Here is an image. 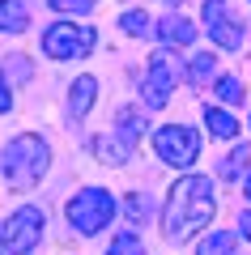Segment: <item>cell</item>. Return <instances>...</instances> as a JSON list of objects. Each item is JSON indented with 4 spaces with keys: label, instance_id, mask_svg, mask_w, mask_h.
Listing matches in <instances>:
<instances>
[{
    "label": "cell",
    "instance_id": "cell-4",
    "mask_svg": "<svg viewBox=\"0 0 251 255\" xmlns=\"http://www.w3.org/2000/svg\"><path fill=\"white\" fill-rule=\"evenodd\" d=\"M153 149H158V157L166 166H192L200 157V136L196 132H192V128H183V124H166L158 132V136H153Z\"/></svg>",
    "mask_w": 251,
    "mask_h": 255
},
{
    "label": "cell",
    "instance_id": "cell-1",
    "mask_svg": "<svg viewBox=\"0 0 251 255\" xmlns=\"http://www.w3.org/2000/svg\"><path fill=\"white\" fill-rule=\"evenodd\" d=\"M217 209V196H213V183L200 179V174H183L179 183L171 187L166 196V213H162V234L171 243H183V238L200 234V230L213 221Z\"/></svg>",
    "mask_w": 251,
    "mask_h": 255
},
{
    "label": "cell",
    "instance_id": "cell-14",
    "mask_svg": "<svg viewBox=\"0 0 251 255\" xmlns=\"http://www.w3.org/2000/svg\"><path fill=\"white\" fill-rule=\"evenodd\" d=\"M213 73H217V55H213V51H200L196 60L188 64V81L196 85V90H205V85H209V77H213Z\"/></svg>",
    "mask_w": 251,
    "mask_h": 255
},
{
    "label": "cell",
    "instance_id": "cell-23",
    "mask_svg": "<svg viewBox=\"0 0 251 255\" xmlns=\"http://www.w3.org/2000/svg\"><path fill=\"white\" fill-rule=\"evenodd\" d=\"M239 234L251 243V209H243V217H239Z\"/></svg>",
    "mask_w": 251,
    "mask_h": 255
},
{
    "label": "cell",
    "instance_id": "cell-21",
    "mask_svg": "<svg viewBox=\"0 0 251 255\" xmlns=\"http://www.w3.org/2000/svg\"><path fill=\"white\" fill-rule=\"evenodd\" d=\"M217 94H222L226 102H243V85H239V77H222V81H217Z\"/></svg>",
    "mask_w": 251,
    "mask_h": 255
},
{
    "label": "cell",
    "instance_id": "cell-12",
    "mask_svg": "<svg viewBox=\"0 0 251 255\" xmlns=\"http://www.w3.org/2000/svg\"><path fill=\"white\" fill-rule=\"evenodd\" d=\"M205 124H209V132H213L217 140H234V136H239V119H234L230 111L209 107V111H205Z\"/></svg>",
    "mask_w": 251,
    "mask_h": 255
},
{
    "label": "cell",
    "instance_id": "cell-22",
    "mask_svg": "<svg viewBox=\"0 0 251 255\" xmlns=\"http://www.w3.org/2000/svg\"><path fill=\"white\" fill-rule=\"evenodd\" d=\"M4 68H9V77H30V64L26 60H9Z\"/></svg>",
    "mask_w": 251,
    "mask_h": 255
},
{
    "label": "cell",
    "instance_id": "cell-11",
    "mask_svg": "<svg viewBox=\"0 0 251 255\" xmlns=\"http://www.w3.org/2000/svg\"><path fill=\"white\" fill-rule=\"evenodd\" d=\"M30 26V13L21 0H0V30H9V34H21Z\"/></svg>",
    "mask_w": 251,
    "mask_h": 255
},
{
    "label": "cell",
    "instance_id": "cell-13",
    "mask_svg": "<svg viewBox=\"0 0 251 255\" xmlns=\"http://www.w3.org/2000/svg\"><path fill=\"white\" fill-rule=\"evenodd\" d=\"M128 149H132V145H128V140L124 136H94V153H98L102 157V162H128Z\"/></svg>",
    "mask_w": 251,
    "mask_h": 255
},
{
    "label": "cell",
    "instance_id": "cell-9",
    "mask_svg": "<svg viewBox=\"0 0 251 255\" xmlns=\"http://www.w3.org/2000/svg\"><path fill=\"white\" fill-rule=\"evenodd\" d=\"M158 38L166 47H192L196 43V26H192L188 17H179V13H171V17L158 21Z\"/></svg>",
    "mask_w": 251,
    "mask_h": 255
},
{
    "label": "cell",
    "instance_id": "cell-2",
    "mask_svg": "<svg viewBox=\"0 0 251 255\" xmlns=\"http://www.w3.org/2000/svg\"><path fill=\"white\" fill-rule=\"evenodd\" d=\"M47 166H51V153H47V140L26 132L17 136L9 149H4V179H9L13 191H34L43 183Z\"/></svg>",
    "mask_w": 251,
    "mask_h": 255
},
{
    "label": "cell",
    "instance_id": "cell-6",
    "mask_svg": "<svg viewBox=\"0 0 251 255\" xmlns=\"http://www.w3.org/2000/svg\"><path fill=\"white\" fill-rule=\"evenodd\" d=\"M175 81H179V64H175V55L171 51H153L149 55V77H145V102H149V107H166Z\"/></svg>",
    "mask_w": 251,
    "mask_h": 255
},
{
    "label": "cell",
    "instance_id": "cell-18",
    "mask_svg": "<svg viewBox=\"0 0 251 255\" xmlns=\"http://www.w3.org/2000/svg\"><path fill=\"white\" fill-rule=\"evenodd\" d=\"M111 255H145V247H141V238H136V234H115Z\"/></svg>",
    "mask_w": 251,
    "mask_h": 255
},
{
    "label": "cell",
    "instance_id": "cell-16",
    "mask_svg": "<svg viewBox=\"0 0 251 255\" xmlns=\"http://www.w3.org/2000/svg\"><path fill=\"white\" fill-rule=\"evenodd\" d=\"M115 128H119V136H124L128 145H136V136L145 132V119H141V111H136V107H124L115 115Z\"/></svg>",
    "mask_w": 251,
    "mask_h": 255
},
{
    "label": "cell",
    "instance_id": "cell-20",
    "mask_svg": "<svg viewBox=\"0 0 251 255\" xmlns=\"http://www.w3.org/2000/svg\"><path fill=\"white\" fill-rule=\"evenodd\" d=\"M55 13H68V17H81V13L94 9V0H47Z\"/></svg>",
    "mask_w": 251,
    "mask_h": 255
},
{
    "label": "cell",
    "instance_id": "cell-10",
    "mask_svg": "<svg viewBox=\"0 0 251 255\" xmlns=\"http://www.w3.org/2000/svg\"><path fill=\"white\" fill-rule=\"evenodd\" d=\"M94 94H98V81H94V77H77V81H72V94H68V111L81 119L94 107Z\"/></svg>",
    "mask_w": 251,
    "mask_h": 255
},
{
    "label": "cell",
    "instance_id": "cell-15",
    "mask_svg": "<svg viewBox=\"0 0 251 255\" xmlns=\"http://www.w3.org/2000/svg\"><path fill=\"white\" fill-rule=\"evenodd\" d=\"M234 251V234L230 230H213V234H205L196 243V255H230Z\"/></svg>",
    "mask_w": 251,
    "mask_h": 255
},
{
    "label": "cell",
    "instance_id": "cell-24",
    "mask_svg": "<svg viewBox=\"0 0 251 255\" xmlns=\"http://www.w3.org/2000/svg\"><path fill=\"white\" fill-rule=\"evenodd\" d=\"M9 107H13V94L4 90V81H0V111H9Z\"/></svg>",
    "mask_w": 251,
    "mask_h": 255
},
{
    "label": "cell",
    "instance_id": "cell-26",
    "mask_svg": "<svg viewBox=\"0 0 251 255\" xmlns=\"http://www.w3.org/2000/svg\"><path fill=\"white\" fill-rule=\"evenodd\" d=\"M166 4H179V0H166Z\"/></svg>",
    "mask_w": 251,
    "mask_h": 255
},
{
    "label": "cell",
    "instance_id": "cell-7",
    "mask_svg": "<svg viewBox=\"0 0 251 255\" xmlns=\"http://www.w3.org/2000/svg\"><path fill=\"white\" fill-rule=\"evenodd\" d=\"M38 238H43V213L38 209H17L9 217V226H4V247H9V255H30L38 247Z\"/></svg>",
    "mask_w": 251,
    "mask_h": 255
},
{
    "label": "cell",
    "instance_id": "cell-3",
    "mask_svg": "<svg viewBox=\"0 0 251 255\" xmlns=\"http://www.w3.org/2000/svg\"><path fill=\"white\" fill-rule=\"evenodd\" d=\"M111 217H115V196L107 187H81L68 200V221L81 234H98Z\"/></svg>",
    "mask_w": 251,
    "mask_h": 255
},
{
    "label": "cell",
    "instance_id": "cell-5",
    "mask_svg": "<svg viewBox=\"0 0 251 255\" xmlns=\"http://www.w3.org/2000/svg\"><path fill=\"white\" fill-rule=\"evenodd\" d=\"M94 38H98V34H94L90 26L55 21V26H47V34H43V51L55 55V60H72V55H90Z\"/></svg>",
    "mask_w": 251,
    "mask_h": 255
},
{
    "label": "cell",
    "instance_id": "cell-19",
    "mask_svg": "<svg viewBox=\"0 0 251 255\" xmlns=\"http://www.w3.org/2000/svg\"><path fill=\"white\" fill-rule=\"evenodd\" d=\"M119 26H124L128 34H136V38H141V34H149V17H145V13H136V9H128L124 17H119Z\"/></svg>",
    "mask_w": 251,
    "mask_h": 255
},
{
    "label": "cell",
    "instance_id": "cell-8",
    "mask_svg": "<svg viewBox=\"0 0 251 255\" xmlns=\"http://www.w3.org/2000/svg\"><path fill=\"white\" fill-rule=\"evenodd\" d=\"M205 26H209V38H213L222 51H239V43H243V26L222 9V0H205Z\"/></svg>",
    "mask_w": 251,
    "mask_h": 255
},
{
    "label": "cell",
    "instance_id": "cell-17",
    "mask_svg": "<svg viewBox=\"0 0 251 255\" xmlns=\"http://www.w3.org/2000/svg\"><path fill=\"white\" fill-rule=\"evenodd\" d=\"M243 166H251V145H239V149H234V153L217 166V179H239Z\"/></svg>",
    "mask_w": 251,
    "mask_h": 255
},
{
    "label": "cell",
    "instance_id": "cell-25",
    "mask_svg": "<svg viewBox=\"0 0 251 255\" xmlns=\"http://www.w3.org/2000/svg\"><path fill=\"white\" fill-rule=\"evenodd\" d=\"M243 191H247V200H251V174H247V179H243Z\"/></svg>",
    "mask_w": 251,
    "mask_h": 255
}]
</instances>
